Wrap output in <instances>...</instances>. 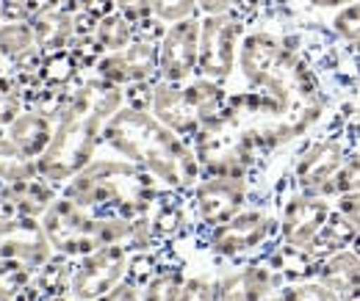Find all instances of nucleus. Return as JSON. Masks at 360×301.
Returning a JSON list of instances; mask_svg holds the SVG:
<instances>
[{"mask_svg":"<svg viewBox=\"0 0 360 301\" xmlns=\"http://www.w3.org/2000/svg\"><path fill=\"white\" fill-rule=\"evenodd\" d=\"M105 141L131 163L172 188H188L200 180L202 166L197 155L180 141L175 130L144 108H120L105 128Z\"/></svg>","mask_w":360,"mask_h":301,"instance_id":"nucleus-1","label":"nucleus"},{"mask_svg":"<svg viewBox=\"0 0 360 301\" xmlns=\"http://www.w3.org/2000/svg\"><path fill=\"white\" fill-rule=\"evenodd\" d=\"M122 108V91L114 83H89L75 91L72 102L67 105L58 130L53 133V141L45 149L39 169L47 180L64 182L72 180L84 166H89L91 152L105 135L108 122Z\"/></svg>","mask_w":360,"mask_h":301,"instance_id":"nucleus-2","label":"nucleus"},{"mask_svg":"<svg viewBox=\"0 0 360 301\" xmlns=\"http://www.w3.org/2000/svg\"><path fill=\"white\" fill-rule=\"evenodd\" d=\"M153 174L131 161H94L67 185V196L81 208H120L125 215H141L153 196Z\"/></svg>","mask_w":360,"mask_h":301,"instance_id":"nucleus-3","label":"nucleus"},{"mask_svg":"<svg viewBox=\"0 0 360 301\" xmlns=\"http://www.w3.org/2000/svg\"><path fill=\"white\" fill-rule=\"evenodd\" d=\"M134 221L128 218H91L78 202L58 199L45 213L47 241L64 255H89L100 246L131 241Z\"/></svg>","mask_w":360,"mask_h":301,"instance_id":"nucleus-4","label":"nucleus"},{"mask_svg":"<svg viewBox=\"0 0 360 301\" xmlns=\"http://www.w3.org/2000/svg\"><path fill=\"white\" fill-rule=\"evenodd\" d=\"M330 215H333V199L300 191L291 185V191L280 202V215H277V221H280L277 238H280L283 249H291V252L308 257L321 229L327 227Z\"/></svg>","mask_w":360,"mask_h":301,"instance_id":"nucleus-5","label":"nucleus"},{"mask_svg":"<svg viewBox=\"0 0 360 301\" xmlns=\"http://www.w3.org/2000/svg\"><path fill=\"white\" fill-rule=\"evenodd\" d=\"M241 22L233 14H211L200 22V75L211 81H225L238 64Z\"/></svg>","mask_w":360,"mask_h":301,"instance_id":"nucleus-6","label":"nucleus"},{"mask_svg":"<svg viewBox=\"0 0 360 301\" xmlns=\"http://www.w3.org/2000/svg\"><path fill=\"white\" fill-rule=\"evenodd\" d=\"M274 232H280V221L274 215L261 208H247V210H238L233 218H227L225 224L214 227L211 246L225 257H236L264 246Z\"/></svg>","mask_w":360,"mask_h":301,"instance_id":"nucleus-7","label":"nucleus"},{"mask_svg":"<svg viewBox=\"0 0 360 301\" xmlns=\"http://www.w3.org/2000/svg\"><path fill=\"white\" fill-rule=\"evenodd\" d=\"M128 271V255L120 243L100 246L81 260V265L72 274V296L81 301L103 299L108 290H114Z\"/></svg>","mask_w":360,"mask_h":301,"instance_id":"nucleus-8","label":"nucleus"},{"mask_svg":"<svg viewBox=\"0 0 360 301\" xmlns=\"http://www.w3.org/2000/svg\"><path fill=\"white\" fill-rule=\"evenodd\" d=\"M200 67V22L183 20L169 25L158 47V72L169 83H183Z\"/></svg>","mask_w":360,"mask_h":301,"instance_id":"nucleus-9","label":"nucleus"},{"mask_svg":"<svg viewBox=\"0 0 360 301\" xmlns=\"http://www.w3.org/2000/svg\"><path fill=\"white\" fill-rule=\"evenodd\" d=\"M247 177H230V174H211L197 185V210L208 227H219L227 218L238 213L247 202Z\"/></svg>","mask_w":360,"mask_h":301,"instance_id":"nucleus-10","label":"nucleus"},{"mask_svg":"<svg viewBox=\"0 0 360 301\" xmlns=\"http://www.w3.org/2000/svg\"><path fill=\"white\" fill-rule=\"evenodd\" d=\"M158 69V47L153 42H131L122 50L108 53L105 58H100L97 72L105 83L114 86H125V83H139L144 78H150Z\"/></svg>","mask_w":360,"mask_h":301,"instance_id":"nucleus-11","label":"nucleus"},{"mask_svg":"<svg viewBox=\"0 0 360 301\" xmlns=\"http://www.w3.org/2000/svg\"><path fill=\"white\" fill-rule=\"evenodd\" d=\"M311 276H316L324 285H330L341 296H347L352 290H360V255L352 246L330 252L321 260H316Z\"/></svg>","mask_w":360,"mask_h":301,"instance_id":"nucleus-12","label":"nucleus"},{"mask_svg":"<svg viewBox=\"0 0 360 301\" xmlns=\"http://www.w3.org/2000/svg\"><path fill=\"white\" fill-rule=\"evenodd\" d=\"M72 31H75V20L70 11L61 8H47L34 20V34L47 50H61L72 39Z\"/></svg>","mask_w":360,"mask_h":301,"instance_id":"nucleus-13","label":"nucleus"},{"mask_svg":"<svg viewBox=\"0 0 360 301\" xmlns=\"http://www.w3.org/2000/svg\"><path fill=\"white\" fill-rule=\"evenodd\" d=\"M327 28L360 64V0H352L341 8H335L327 20Z\"/></svg>","mask_w":360,"mask_h":301,"instance_id":"nucleus-14","label":"nucleus"},{"mask_svg":"<svg viewBox=\"0 0 360 301\" xmlns=\"http://www.w3.org/2000/svg\"><path fill=\"white\" fill-rule=\"evenodd\" d=\"M94 42L100 44L103 50H111V53L128 47V44L134 42L131 20L125 14H120V11H111V14L100 17L97 25H94Z\"/></svg>","mask_w":360,"mask_h":301,"instance_id":"nucleus-15","label":"nucleus"},{"mask_svg":"<svg viewBox=\"0 0 360 301\" xmlns=\"http://www.w3.org/2000/svg\"><path fill=\"white\" fill-rule=\"evenodd\" d=\"M352 122H355V119H352ZM355 133H358V141H355V147H352V152H349V158H347L344 169L335 174V180H333L327 188H321V194H319V196L335 199L338 194L360 191V128L358 125H355Z\"/></svg>","mask_w":360,"mask_h":301,"instance_id":"nucleus-16","label":"nucleus"},{"mask_svg":"<svg viewBox=\"0 0 360 301\" xmlns=\"http://www.w3.org/2000/svg\"><path fill=\"white\" fill-rule=\"evenodd\" d=\"M14 138H17V144H20L25 152H31V155L47 149L50 141H53L50 125H47L45 116H25V119H20L17 128H14Z\"/></svg>","mask_w":360,"mask_h":301,"instance_id":"nucleus-17","label":"nucleus"},{"mask_svg":"<svg viewBox=\"0 0 360 301\" xmlns=\"http://www.w3.org/2000/svg\"><path fill=\"white\" fill-rule=\"evenodd\" d=\"M280 290H283V296L288 301H341V293H338V290H333L330 285L319 282L316 276L288 279Z\"/></svg>","mask_w":360,"mask_h":301,"instance_id":"nucleus-18","label":"nucleus"},{"mask_svg":"<svg viewBox=\"0 0 360 301\" xmlns=\"http://www.w3.org/2000/svg\"><path fill=\"white\" fill-rule=\"evenodd\" d=\"M180 290H183V279L178 271H164L147 282L141 301H178Z\"/></svg>","mask_w":360,"mask_h":301,"instance_id":"nucleus-19","label":"nucleus"},{"mask_svg":"<svg viewBox=\"0 0 360 301\" xmlns=\"http://www.w3.org/2000/svg\"><path fill=\"white\" fill-rule=\"evenodd\" d=\"M197 11V0H153V17L158 22H183L191 20Z\"/></svg>","mask_w":360,"mask_h":301,"instance_id":"nucleus-20","label":"nucleus"},{"mask_svg":"<svg viewBox=\"0 0 360 301\" xmlns=\"http://www.w3.org/2000/svg\"><path fill=\"white\" fill-rule=\"evenodd\" d=\"M0 42H3V50H6V53L20 55V53H25L28 47H34V34H31V28H25V25H6L3 34H0Z\"/></svg>","mask_w":360,"mask_h":301,"instance_id":"nucleus-21","label":"nucleus"},{"mask_svg":"<svg viewBox=\"0 0 360 301\" xmlns=\"http://www.w3.org/2000/svg\"><path fill=\"white\" fill-rule=\"evenodd\" d=\"M333 210L347 218L355 229L360 232V191H347V194H338L333 199Z\"/></svg>","mask_w":360,"mask_h":301,"instance_id":"nucleus-22","label":"nucleus"},{"mask_svg":"<svg viewBox=\"0 0 360 301\" xmlns=\"http://www.w3.org/2000/svg\"><path fill=\"white\" fill-rule=\"evenodd\" d=\"M178 301H217V288H211L205 279H191L183 285Z\"/></svg>","mask_w":360,"mask_h":301,"instance_id":"nucleus-23","label":"nucleus"},{"mask_svg":"<svg viewBox=\"0 0 360 301\" xmlns=\"http://www.w3.org/2000/svg\"><path fill=\"white\" fill-rule=\"evenodd\" d=\"M117 11L125 14L131 22L134 20H147L153 14V0H117Z\"/></svg>","mask_w":360,"mask_h":301,"instance_id":"nucleus-24","label":"nucleus"},{"mask_svg":"<svg viewBox=\"0 0 360 301\" xmlns=\"http://www.w3.org/2000/svg\"><path fill=\"white\" fill-rule=\"evenodd\" d=\"M236 6V0H197V8L211 17V14H230V8Z\"/></svg>","mask_w":360,"mask_h":301,"instance_id":"nucleus-25","label":"nucleus"},{"mask_svg":"<svg viewBox=\"0 0 360 301\" xmlns=\"http://www.w3.org/2000/svg\"><path fill=\"white\" fill-rule=\"evenodd\" d=\"M103 301H139V293H136L134 285H117L114 290H108Z\"/></svg>","mask_w":360,"mask_h":301,"instance_id":"nucleus-26","label":"nucleus"},{"mask_svg":"<svg viewBox=\"0 0 360 301\" xmlns=\"http://www.w3.org/2000/svg\"><path fill=\"white\" fill-rule=\"evenodd\" d=\"M305 3L316 11H335V8H341V6H347L352 0H305Z\"/></svg>","mask_w":360,"mask_h":301,"instance_id":"nucleus-27","label":"nucleus"},{"mask_svg":"<svg viewBox=\"0 0 360 301\" xmlns=\"http://www.w3.org/2000/svg\"><path fill=\"white\" fill-rule=\"evenodd\" d=\"M264 301H288V299L283 296V290H274V293H271V296H266Z\"/></svg>","mask_w":360,"mask_h":301,"instance_id":"nucleus-28","label":"nucleus"},{"mask_svg":"<svg viewBox=\"0 0 360 301\" xmlns=\"http://www.w3.org/2000/svg\"><path fill=\"white\" fill-rule=\"evenodd\" d=\"M352 249H355V252L360 255V232L355 235V241H352Z\"/></svg>","mask_w":360,"mask_h":301,"instance_id":"nucleus-29","label":"nucleus"},{"mask_svg":"<svg viewBox=\"0 0 360 301\" xmlns=\"http://www.w3.org/2000/svg\"><path fill=\"white\" fill-rule=\"evenodd\" d=\"M355 102H358V111H360V91L355 94Z\"/></svg>","mask_w":360,"mask_h":301,"instance_id":"nucleus-30","label":"nucleus"},{"mask_svg":"<svg viewBox=\"0 0 360 301\" xmlns=\"http://www.w3.org/2000/svg\"><path fill=\"white\" fill-rule=\"evenodd\" d=\"M355 94H358V91H355Z\"/></svg>","mask_w":360,"mask_h":301,"instance_id":"nucleus-31","label":"nucleus"}]
</instances>
